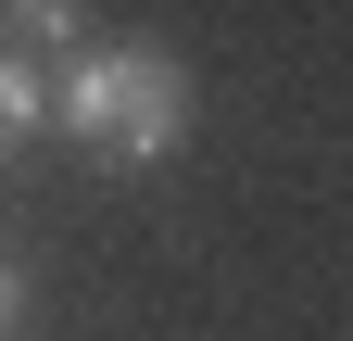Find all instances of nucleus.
Segmentation results:
<instances>
[{"instance_id": "1", "label": "nucleus", "mask_w": 353, "mask_h": 341, "mask_svg": "<svg viewBox=\"0 0 353 341\" xmlns=\"http://www.w3.org/2000/svg\"><path fill=\"white\" fill-rule=\"evenodd\" d=\"M51 126L101 164H164L190 139V76L164 51H76L63 89H51Z\"/></svg>"}, {"instance_id": "2", "label": "nucleus", "mask_w": 353, "mask_h": 341, "mask_svg": "<svg viewBox=\"0 0 353 341\" xmlns=\"http://www.w3.org/2000/svg\"><path fill=\"white\" fill-rule=\"evenodd\" d=\"M38 126H51V76H38L26 51H0V152H26Z\"/></svg>"}, {"instance_id": "3", "label": "nucleus", "mask_w": 353, "mask_h": 341, "mask_svg": "<svg viewBox=\"0 0 353 341\" xmlns=\"http://www.w3.org/2000/svg\"><path fill=\"white\" fill-rule=\"evenodd\" d=\"M76 26H88V0H0V51H38V38L63 51Z\"/></svg>"}, {"instance_id": "4", "label": "nucleus", "mask_w": 353, "mask_h": 341, "mask_svg": "<svg viewBox=\"0 0 353 341\" xmlns=\"http://www.w3.org/2000/svg\"><path fill=\"white\" fill-rule=\"evenodd\" d=\"M13 316H26V278H13V266H0V341H13Z\"/></svg>"}]
</instances>
